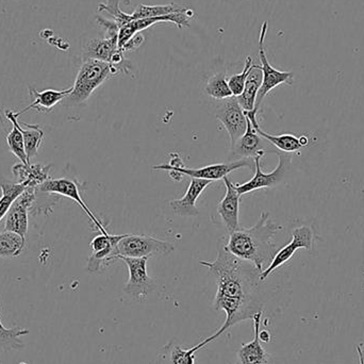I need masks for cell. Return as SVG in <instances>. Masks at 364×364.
<instances>
[{"label":"cell","instance_id":"6da1fadb","mask_svg":"<svg viewBox=\"0 0 364 364\" xmlns=\"http://www.w3.org/2000/svg\"><path fill=\"white\" fill-rule=\"evenodd\" d=\"M227 237H220L218 244V256L214 261H200L203 267L215 277L216 290L214 309L226 314L223 326L214 333L218 339L242 321L252 318L261 311L256 292L260 280V272L252 264L233 256L226 247Z\"/></svg>","mask_w":364,"mask_h":364},{"label":"cell","instance_id":"7a4b0ae2","mask_svg":"<svg viewBox=\"0 0 364 364\" xmlns=\"http://www.w3.org/2000/svg\"><path fill=\"white\" fill-rule=\"evenodd\" d=\"M282 229V225L271 220L269 212H261L256 225L229 233L227 250L237 258L252 263L261 274L263 267L272 262L277 252V244L274 237Z\"/></svg>","mask_w":364,"mask_h":364},{"label":"cell","instance_id":"3957f363","mask_svg":"<svg viewBox=\"0 0 364 364\" xmlns=\"http://www.w3.org/2000/svg\"><path fill=\"white\" fill-rule=\"evenodd\" d=\"M119 74L121 72L108 62L94 59L83 60L72 87V92L62 104L65 107H76L83 104L105 81Z\"/></svg>","mask_w":364,"mask_h":364},{"label":"cell","instance_id":"277c9868","mask_svg":"<svg viewBox=\"0 0 364 364\" xmlns=\"http://www.w3.org/2000/svg\"><path fill=\"white\" fill-rule=\"evenodd\" d=\"M265 154H260L254 158L255 161V176L250 181L245 183L235 184L237 193L240 195L248 194V193L254 192V191L261 190V188H272L279 186L282 181L287 178L290 168L292 166L293 156L291 154L279 153V162H278L277 168L271 173H263L261 170L260 161Z\"/></svg>","mask_w":364,"mask_h":364},{"label":"cell","instance_id":"5b68a950","mask_svg":"<svg viewBox=\"0 0 364 364\" xmlns=\"http://www.w3.org/2000/svg\"><path fill=\"white\" fill-rule=\"evenodd\" d=\"M119 256L130 258H151L172 254L175 246L171 242L156 239L151 235H126L119 242Z\"/></svg>","mask_w":364,"mask_h":364},{"label":"cell","instance_id":"8992f818","mask_svg":"<svg viewBox=\"0 0 364 364\" xmlns=\"http://www.w3.org/2000/svg\"><path fill=\"white\" fill-rule=\"evenodd\" d=\"M267 29H269V23L264 21L261 27L260 36H259V59L261 61L260 70L262 72V83L259 89L256 105H255V111L257 112H258L265 96L272 90L280 85H292L294 82V74L292 72H282V70H276L269 64L264 50V41Z\"/></svg>","mask_w":364,"mask_h":364},{"label":"cell","instance_id":"52a82bcc","mask_svg":"<svg viewBox=\"0 0 364 364\" xmlns=\"http://www.w3.org/2000/svg\"><path fill=\"white\" fill-rule=\"evenodd\" d=\"M38 199V188H27L11 205L6 214L4 231L17 233L25 237L29 226V214H33V208Z\"/></svg>","mask_w":364,"mask_h":364},{"label":"cell","instance_id":"ba28073f","mask_svg":"<svg viewBox=\"0 0 364 364\" xmlns=\"http://www.w3.org/2000/svg\"><path fill=\"white\" fill-rule=\"evenodd\" d=\"M117 260L124 261L129 271V279L124 287V291L138 301L146 299L149 293L156 288L153 278L147 273V261L149 258H130V257L117 256Z\"/></svg>","mask_w":364,"mask_h":364},{"label":"cell","instance_id":"9c48e42d","mask_svg":"<svg viewBox=\"0 0 364 364\" xmlns=\"http://www.w3.org/2000/svg\"><path fill=\"white\" fill-rule=\"evenodd\" d=\"M240 168H255V161L252 158L248 159H239L229 164H211L200 168H172L168 164L153 166V171H175L181 173L183 176L191 178L207 179V181H215L226 177L233 171Z\"/></svg>","mask_w":364,"mask_h":364},{"label":"cell","instance_id":"30bf717a","mask_svg":"<svg viewBox=\"0 0 364 364\" xmlns=\"http://www.w3.org/2000/svg\"><path fill=\"white\" fill-rule=\"evenodd\" d=\"M314 240V232L311 227L303 225V226H299L293 229L292 241L277 250L269 267L260 274L261 282H264L274 271L290 261L297 250L304 248V250H311Z\"/></svg>","mask_w":364,"mask_h":364},{"label":"cell","instance_id":"8fae6325","mask_svg":"<svg viewBox=\"0 0 364 364\" xmlns=\"http://www.w3.org/2000/svg\"><path fill=\"white\" fill-rule=\"evenodd\" d=\"M215 117L228 132L232 149L247 129V117L237 97L231 96L223 100L220 108L216 110Z\"/></svg>","mask_w":364,"mask_h":364},{"label":"cell","instance_id":"7c38bea8","mask_svg":"<svg viewBox=\"0 0 364 364\" xmlns=\"http://www.w3.org/2000/svg\"><path fill=\"white\" fill-rule=\"evenodd\" d=\"M79 186H79L78 182L73 181V179L49 178L48 181L44 182L42 186H38V192L44 193V194L60 195V196L68 197V198L72 199V200H74L75 203L80 205L81 209L89 216L90 220L95 225L96 229H97L100 233L108 232L106 227H105L104 223H102L97 216H95V214L90 210L87 203L83 200L82 197H81Z\"/></svg>","mask_w":364,"mask_h":364},{"label":"cell","instance_id":"4fadbf2b","mask_svg":"<svg viewBox=\"0 0 364 364\" xmlns=\"http://www.w3.org/2000/svg\"><path fill=\"white\" fill-rule=\"evenodd\" d=\"M194 17V12L188 9L186 12L175 13V14L164 15V16L147 17V18L136 19L130 21L127 25L123 26L119 30V48L122 50V47L136 33H140L143 30L151 27L158 23H175L179 29L183 27H190V19Z\"/></svg>","mask_w":364,"mask_h":364},{"label":"cell","instance_id":"5bb4252c","mask_svg":"<svg viewBox=\"0 0 364 364\" xmlns=\"http://www.w3.org/2000/svg\"><path fill=\"white\" fill-rule=\"evenodd\" d=\"M246 117L250 119L252 125L256 129L257 134L267 140L269 144L273 145L278 151L284 154H294L303 149V147L309 144L310 139L307 136H296L294 134H279V136H273V134H267L261 129L257 119V111L252 110L250 112H245Z\"/></svg>","mask_w":364,"mask_h":364},{"label":"cell","instance_id":"9a60e30c","mask_svg":"<svg viewBox=\"0 0 364 364\" xmlns=\"http://www.w3.org/2000/svg\"><path fill=\"white\" fill-rule=\"evenodd\" d=\"M223 181L226 186V194L218 205V213L222 218L223 224L226 227L228 233L233 232L240 228L239 211L240 197L235 184L231 182L228 177H224Z\"/></svg>","mask_w":364,"mask_h":364},{"label":"cell","instance_id":"2e32d148","mask_svg":"<svg viewBox=\"0 0 364 364\" xmlns=\"http://www.w3.org/2000/svg\"><path fill=\"white\" fill-rule=\"evenodd\" d=\"M263 310L255 314L254 320V339L250 343L243 344L237 352V360L235 364H269L271 356L261 346L259 339L260 333L261 320H262Z\"/></svg>","mask_w":364,"mask_h":364},{"label":"cell","instance_id":"e0dca14e","mask_svg":"<svg viewBox=\"0 0 364 364\" xmlns=\"http://www.w3.org/2000/svg\"><path fill=\"white\" fill-rule=\"evenodd\" d=\"M213 183V181H207V179H191L188 190L186 194L181 199H173L168 203L172 208L173 211L178 215L184 218L190 216H197L199 214L198 209L196 208V201L199 198L205 188Z\"/></svg>","mask_w":364,"mask_h":364},{"label":"cell","instance_id":"ac0fdd59","mask_svg":"<svg viewBox=\"0 0 364 364\" xmlns=\"http://www.w3.org/2000/svg\"><path fill=\"white\" fill-rule=\"evenodd\" d=\"M267 140L257 134L254 126L247 119V129L241 139L237 141V144L231 149L235 157H240L241 159H254L256 156L260 154H267V149L273 145H269Z\"/></svg>","mask_w":364,"mask_h":364},{"label":"cell","instance_id":"d6986e66","mask_svg":"<svg viewBox=\"0 0 364 364\" xmlns=\"http://www.w3.org/2000/svg\"><path fill=\"white\" fill-rule=\"evenodd\" d=\"M73 87H68V89L62 90V91H57V90L47 89L44 91L38 92L36 89L29 87L30 97H31L32 102L27 107V108L21 110V112L15 113L17 117H21L23 113L27 111L34 109V110L41 112V111H50L53 110V107L59 102H63L70 92H72Z\"/></svg>","mask_w":364,"mask_h":364},{"label":"cell","instance_id":"ffe728a7","mask_svg":"<svg viewBox=\"0 0 364 364\" xmlns=\"http://www.w3.org/2000/svg\"><path fill=\"white\" fill-rule=\"evenodd\" d=\"M51 166H53L50 164L43 166L40 164H21V162L13 166L12 172L18 183L25 184L27 188H38L50 178L49 171Z\"/></svg>","mask_w":364,"mask_h":364},{"label":"cell","instance_id":"44dd1931","mask_svg":"<svg viewBox=\"0 0 364 364\" xmlns=\"http://www.w3.org/2000/svg\"><path fill=\"white\" fill-rule=\"evenodd\" d=\"M6 117L9 121H13L16 124L18 129L21 130L25 142L26 154H27L28 161L31 164L32 158L38 156V149L42 144L44 139V132L41 129L40 125H29L26 123H18V117L13 111H6Z\"/></svg>","mask_w":364,"mask_h":364},{"label":"cell","instance_id":"7402d4cb","mask_svg":"<svg viewBox=\"0 0 364 364\" xmlns=\"http://www.w3.org/2000/svg\"><path fill=\"white\" fill-rule=\"evenodd\" d=\"M119 49V38H95L89 41L83 48V60H100L109 63L115 51Z\"/></svg>","mask_w":364,"mask_h":364},{"label":"cell","instance_id":"603a6c76","mask_svg":"<svg viewBox=\"0 0 364 364\" xmlns=\"http://www.w3.org/2000/svg\"><path fill=\"white\" fill-rule=\"evenodd\" d=\"M262 83V72L260 66H252V72L246 80L245 87H244L243 93L237 96L240 105L245 112L255 110L256 105L257 95H258L259 89Z\"/></svg>","mask_w":364,"mask_h":364},{"label":"cell","instance_id":"cb8c5ba5","mask_svg":"<svg viewBox=\"0 0 364 364\" xmlns=\"http://www.w3.org/2000/svg\"><path fill=\"white\" fill-rule=\"evenodd\" d=\"M188 8H184L183 6L176 4H164V6H146V4H140L134 10V13L130 14L132 21L136 19L147 18V17L164 16V15L175 14V13L186 12Z\"/></svg>","mask_w":364,"mask_h":364},{"label":"cell","instance_id":"d4e9b609","mask_svg":"<svg viewBox=\"0 0 364 364\" xmlns=\"http://www.w3.org/2000/svg\"><path fill=\"white\" fill-rule=\"evenodd\" d=\"M26 245L25 237L11 231L0 232V258L18 257Z\"/></svg>","mask_w":364,"mask_h":364},{"label":"cell","instance_id":"484cf974","mask_svg":"<svg viewBox=\"0 0 364 364\" xmlns=\"http://www.w3.org/2000/svg\"><path fill=\"white\" fill-rule=\"evenodd\" d=\"M29 335L28 329L21 327L6 328L0 320V348L4 350H23L25 343L21 338Z\"/></svg>","mask_w":364,"mask_h":364},{"label":"cell","instance_id":"4316f807","mask_svg":"<svg viewBox=\"0 0 364 364\" xmlns=\"http://www.w3.org/2000/svg\"><path fill=\"white\" fill-rule=\"evenodd\" d=\"M214 340V336L207 338L200 343L197 344L194 348L184 350L181 346H172L168 354V364H195V353L198 352L201 348H205L207 344L211 343Z\"/></svg>","mask_w":364,"mask_h":364},{"label":"cell","instance_id":"83f0119b","mask_svg":"<svg viewBox=\"0 0 364 364\" xmlns=\"http://www.w3.org/2000/svg\"><path fill=\"white\" fill-rule=\"evenodd\" d=\"M205 92L207 95L216 100H225L233 96L228 85V79L224 74H216L210 77L205 85Z\"/></svg>","mask_w":364,"mask_h":364},{"label":"cell","instance_id":"f1b7e54d","mask_svg":"<svg viewBox=\"0 0 364 364\" xmlns=\"http://www.w3.org/2000/svg\"><path fill=\"white\" fill-rule=\"evenodd\" d=\"M12 123V130L9 132L6 136V143H8L9 149L11 153L17 157V159L21 162V164H30L28 161L27 154H26L25 142H23V136L21 134V130L17 127L16 124L13 121H10Z\"/></svg>","mask_w":364,"mask_h":364},{"label":"cell","instance_id":"f546056e","mask_svg":"<svg viewBox=\"0 0 364 364\" xmlns=\"http://www.w3.org/2000/svg\"><path fill=\"white\" fill-rule=\"evenodd\" d=\"M252 66H254V63H252V57L248 55L246 58L243 70L240 74L232 75L228 79L229 87H230L231 92H232V95L235 96V97L243 93L246 80H247V77L250 76V72H252Z\"/></svg>","mask_w":364,"mask_h":364},{"label":"cell","instance_id":"4dcf8cb0","mask_svg":"<svg viewBox=\"0 0 364 364\" xmlns=\"http://www.w3.org/2000/svg\"><path fill=\"white\" fill-rule=\"evenodd\" d=\"M98 11L109 13L113 17V21H117L121 28L132 21L130 14L123 12L119 8V0H108L107 4H100Z\"/></svg>","mask_w":364,"mask_h":364},{"label":"cell","instance_id":"1f68e13d","mask_svg":"<svg viewBox=\"0 0 364 364\" xmlns=\"http://www.w3.org/2000/svg\"><path fill=\"white\" fill-rule=\"evenodd\" d=\"M96 21L100 27L104 28L107 33V38H119L121 27L117 21H110V19H106L102 16H96Z\"/></svg>","mask_w":364,"mask_h":364},{"label":"cell","instance_id":"d6a6232c","mask_svg":"<svg viewBox=\"0 0 364 364\" xmlns=\"http://www.w3.org/2000/svg\"><path fill=\"white\" fill-rule=\"evenodd\" d=\"M145 38L143 34L136 33V36H132L123 47H122V51L126 53V51H134L144 43Z\"/></svg>","mask_w":364,"mask_h":364},{"label":"cell","instance_id":"836d02e7","mask_svg":"<svg viewBox=\"0 0 364 364\" xmlns=\"http://www.w3.org/2000/svg\"><path fill=\"white\" fill-rule=\"evenodd\" d=\"M259 339H260L261 342H264V343H269V340H271V335H269V331H263L259 333Z\"/></svg>","mask_w":364,"mask_h":364},{"label":"cell","instance_id":"e575fe53","mask_svg":"<svg viewBox=\"0 0 364 364\" xmlns=\"http://www.w3.org/2000/svg\"><path fill=\"white\" fill-rule=\"evenodd\" d=\"M0 123H4V121H2L1 112H0Z\"/></svg>","mask_w":364,"mask_h":364},{"label":"cell","instance_id":"d590c367","mask_svg":"<svg viewBox=\"0 0 364 364\" xmlns=\"http://www.w3.org/2000/svg\"><path fill=\"white\" fill-rule=\"evenodd\" d=\"M363 364H364V352L363 350Z\"/></svg>","mask_w":364,"mask_h":364}]
</instances>
